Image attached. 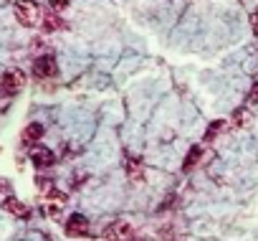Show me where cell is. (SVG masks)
I'll list each match as a JSON object with an SVG mask.
<instances>
[{
	"mask_svg": "<svg viewBox=\"0 0 258 241\" xmlns=\"http://www.w3.org/2000/svg\"><path fill=\"white\" fill-rule=\"evenodd\" d=\"M16 18H18V23H23L26 28H33V26H38V21H41L43 16H41V11H38L36 0H16Z\"/></svg>",
	"mask_w": 258,
	"mask_h": 241,
	"instance_id": "obj_1",
	"label": "cell"
},
{
	"mask_svg": "<svg viewBox=\"0 0 258 241\" xmlns=\"http://www.w3.org/2000/svg\"><path fill=\"white\" fill-rule=\"evenodd\" d=\"M26 84V74L21 69H11L0 76V99H8L13 94H18Z\"/></svg>",
	"mask_w": 258,
	"mask_h": 241,
	"instance_id": "obj_2",
	"label": "cell"
},
{
	"mask_svg": "<svg viewBox=\"0 0 258 241\" xmlns=\"http://www.w3.org/2000/svg\"><path fill=\"white\" fill-rule=\"evenodd\" d=\"M56 71H58V66H56V59L51 54L38 56L36 64H33V76L36 79H51V76H56Z\"/></svg>",
	"mask_w": 258,
	"mask_h": 241,
	"instance_id": "obj_3",
	"label": "cell"
},
{
	"mask_svg": "<svg viewBox=\"0 0 258 241\" xmlns=\"http://www.w3.org/2000/svg\"><path fill=\"white\" fill-rule=\"evenodd\" d=\"M31 160H33L36 168L46 170V168H51V165L56 163V155H53V150H48V148H36V150L31 153Z\"/></svg>",
	"mask_w": 258,
	"mask_h": 241,
	"instance_id": "obj_4",
	"label": "cell"
},
{
	"mask_svg": "<svg viewBox=\"0 0 258 241\" xmlns=\"http://www.w3.org/2000/svg\"><path fill=\"white\" fill-rule=\"evenodd\" d=\"M91 228H89V221L84 218V216H79V213H74L69 221H66V233L69 236H86Z\"/></svg>",
	"mask_w": 258,
	"mask_h": 241,
	"instance_id": "obj_5",
	"label": "cell"
},
{
	"mask_svg": "<svg viewBox=\"0 0 258 241\" xmlns=\"http://www.w3.org/2000/svg\"><path fill=\"white\" fill-rule=\"evenodd\" d=\"M129 233H132V226L124 223V221H114V223H109V228L104 231L106 238H126Z\"/></svg>",
	"mask_w": 258,
	"mask_h": 241,
	"instance_id": "obj_6",
	"label": "cell"
},
{
	"mask_svg": "<svg viewBox=\"0 0 258 241\" xmlns=\"http://www.w3.org/2000/svg\"><path fill=\"white\" fill-rule=\"evenodd\" d=\"M41 137H43V125H38V122H33L23 130V142L26 145H36Z\"/></svg>",
	"mask_w": 258,
	"mask_h": 241,
	"instance_id": "obj_7",
	"label": "cell"
},
{
	"mask_svg": "<svg viewBox=\"0 0 258 241\" xmlns=\"http://www.w3.org/2000/svg\"><path fill=\"white\" fill-rule=\"evenodd\" d=\"M230 122H233V127H243V125H248V122H250V107H240V109H235L233 117H230Z\"/></svg>",
	"mask_w": 258,
	"mask_h": 241,
	"instance_id": "obj_8",
	"label": "cell"
},
{
	"mask_svg": "<svg viewBox=\"0 0 258 241\" xmlns=\"http://www.w3.org/2000/svg\"><path fill=\"white\" fill-rule=\"evenodd\" d=\"M3 208H6L8 213H13V216H26V213H28V208H26L18 198H6V201H3Z\"/></svg>",
	"mask_w": 258,
	"mask_h": 241,
	"instance_id": "obj_9",
	"label": "cell"
},
{
	"mask_svg": "<svg viewBox=\"0 0 258 241\" xmlns=\"http://www.w3.org/2000/svg\"><path fill=\"white\" fill-rule=\"evenodd\" d=\"M41 21H43V31H48V33H51V31H58V28L63 26V21H61V18L56 16V11L46 13V16H43Z\"/></svg>",
	"mask_w": 258,
	"mask_h": 241,
	"instance_id": "obj_10",
	"label": "cell"
},
{
	"mask_svg": "<svg viewBox=\"0 0 258 241\" xmlns=\"http://www.w3.org/2000/svg\"><path fill=\"white\" fill-rule=\"evenodd\" d=\"M203 158V148L200 145H195L190 153H187V158H185V170H192L195 165H198V160Z\"/></svg>",
	"mask_w": 258,
	"mask_h": 241,
	"instance_id": "obj_11",
	"label": "cell"
},
{
	"mask_svg": "<svg viewBox=\"0 0 258 241\" xmlns=\"http://www.w3.org/2000/svg\"><path fill=\"white\" fill-rule=\"evenodd\" d=\"M223 127H225V122H213V125H210V130L205 132V140H208V142H210V140H215V137L223 132Z\"/></svg>",
	"mask_w": 258,
	"mask_h": 241,
	"instance_id": "obj_12",
	"label": "cell"
},
{
	"mask_svg": "<svg viewBox=\"0 0 258 241\" xmlns=\"http://www.w3.org/2000/svg\"><path fill=\"white\" fill-rule=\"evenodd\" d=\"M255 104H258V81L250 86V91L245 97V107H255Z\"/></svg>",
	"mask_w": 258,
	"mask_h": 241,
	"instance_id": "obj_13",
	"label": "cell"
},
{
	"mask_svg": "<svg viewBox=\"0 0 258 241\" xmlns=\"http://www.w3.org/2000/svg\"><path fill=\"white\" fill-rule=\"evenodd\" d=\"M48 6H51V11L61 13V11H66L71 6V0H48Z\"/></svg>",
	"mask_w": 258,
	"mask_h": 241,
	"instance_id": "obj_14",
	"label": "cell"
},
{
	"mask_svg": "<svg viewBox=\"0 0 258 241\" xmlns=\"http://www.w3.org/2000/svg\"><path fill=\"white\" fill-rule=\"evenodd\" d=\"M126 170H129V175H142V163L129 160V163H126Z\"/></svg>",
	"mask_w": 258,
	"mask_h": 241,
	"instance_id": "obj_15",
	"label": "cell"
},
{
	"mask_svg": "<svg viewBox=\"0 0 258 241\" xmlns=\"http://www.w3.org/2000/svg\"><path fill=\"white\" fill-rule=\"evenodd\" d=\"M253 31H255V33H258V13H255V16H253Z\"/></svg>",
	"mask_w": 258,
	"mask_h": 241,
	"instance_id": "obj_16",
	"label": "cell"
}]
</instances>
